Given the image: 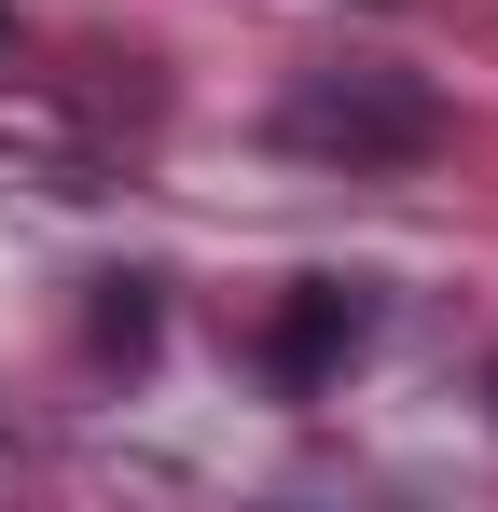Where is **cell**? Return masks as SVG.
<instances>
[{"mask_svg": "<svg viewBox=\"0 0 498 512\" xmlns=\"http://www.w3.org/2000/svg\"><path fill=\"white\" fill-rule=\"evenodd\" d=\"M485 402H498V374H485Z\"/></svg>", "mask_w": 498, "mask_h": 512, "instance_id": "obj_5", "label": "cell"}, {"mask_svg": "<svg viewBox=\"0 0 498 512\" xmlns=\"http://www.w3.org/2000/svg\"><path fill=\"white\" fill-rule=\"evenodd\" d=\"M0 70H14V14H0Z\"/></svg>", "mask_w": 498, "mask_h": 512, "instance_id": "obj_4", "label": "cell"}, {"mask_svg": "<svg viewBox=\"0 0 498 512\" xmlns=\"http://www.w3.org/2000/svg\"><path fill=\"white\" fill-rule=\"evenodd\" d=\"M277 153H305V167H429L443 153V97L415 84V70H305V84L277 97Z\"/></svg>", "mask_w": 498, "mask_h": 512, "instance_id": "obj_1", "label": "cell"}, {"mask_svg": "<svg viewBox=\"0 0 498 512\" xmlns=\"http://www.w3.org/2000/svg\"><path fill=\"white\" fill-rule=\"evenodd\" d=\"M388 14H402V0H388Z\"/></svg>", "mask_w": 498, "mask_h": 512, "instance_id": "obj_6", "label": "cell"}, {"mask_svg": "<svg viewBox=\"0 0 498 512\" xmlns=\"http://www.w3.org/2000/svg\"><path fill=\"white\" fill-rule=\"evenodd\" d=\"M83 346L139 374V360H153V277H97V305H83Z\"/></svg>", "mask_w": 498, "mask_h": 512, "instance_id": "obj_3", "label": "cell"}, {"mask_svg": "<svg viewBox=\"0 0 498 512\" xmlns=\"http://www.w3.org/2000/svg\"><path fill=\"white\" fill-rule=\"evenodd\" d=\"M374 346V291L360 277H291L277 305H263V333H249V360H263V388L277 402H319V388H346V360Z\"/></svg>", "mask_w": 498, "mask_h": 512, "instance_id": "obj_2", "label": "cell"}]
</instances>
